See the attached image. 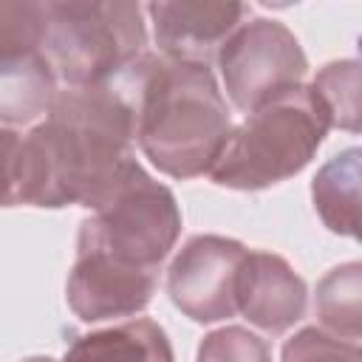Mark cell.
Here are the masks:
<instances>
[{
  "label": "cell",
  "instance_id": "obj_1",
  "mask_svg": "<svg viewBox=\"0 0 362 362\" xmlns=\"http://www.w3.org/2000/svg\"><path fill=\"white\" fill-rule=\"evenodd\" d=\"M133 102L119 90L65 88L28 133L3 127V204L96 209L133 161Z\"/></svg>",
  "mask_w": 362,
  "mask_h": 362
},
{
  "label": "cell",
  "instance_id": "obj_2",
  "mask_svg": "<svg viewBox=\"0 0 362 362\" xmlns=\"http://www.w3.org/2000/svg\"><path fill=\"white\" fill-rule=\"evenodd\" d=\"M136 144L170 178L209 175L232 136L226 99L206 62L144 54L136 65Z\"/></svg>",
  "mask_w": 362,
  "mask_h": 362
},
{
  "label": "cell",
  "instance_id": "obj_3",
  "mask_svg": "<svg viewBox=\"0 0 362 362\" xmlns=\"http://www.w3.org/2000/svg\"><path fill=\"white\" fill-rule=\"evenodd\" d=\"M328 130L331 116L314 85L286 88L246 113L209 170V178L218 187L243 192L274 187L305 170Z\"/></svg>",
  "mask_w": 362,
  "mask_h": 362
},
{
  "label": "cell",
  "instance_id": "obj_4",
  "mask_svg": "<svg viewBox=\"0 0 362 362\" xmlns=\"http://www.w3.org/2000/svg\"><path fill=\"white\" fill-rule=\"evenodd\" d=\"M42 54L68 88L107 85L144 57L147 25L139 3L45 0Z\"/></svg>",
  "mask_w": 362,
  "mask_h": 362
},
{
  "label": "cell",
  "instance_id": "obj_5",
  "mask_svg": "<svg viewBox=\"0 0 362 362\" xmlns=\"http://www.w3.org/2000/svg\"><path fill=\"white\" fill-rule=\"evenodd\" d=\"M181 235V209L170 187L158 184L136 158L105 201L79 223L76 249L158 272Z\"/></svg>",
  "mask_w": 362,
  "mask_h": 362
},
{
  "label": "cell",
  "instance_id": "obj_6",
  "mask_svg": "<svg viewBox=\"0 0 362 362\" xmlns=\"http://www.w3.org/2000/svg\"><path fill=\"white\" fill-rule=\"evenodd\" d=\"M223 90L232 105L252 113L274 93L303 85L308 59L297 37L277 20H246L218 51Z\"/></svg>",
  "mask_w": 362,
  "mask_h": 362
},
{
  "label": "cell",
  "instance_id": "obj_7",
  "mask_svg": "<svg viewBox=\"0 0 362 362\" xmlns=\"http://www.w3.org/2000/svg\"><path fill=\"white\" fill-rule=\"evenodd\" d=\"M249 257L240 240L192 235L167 269V294L192 322H218L238 314V280Z\"/></svg>",
  "mask_w": 362,
  "mask_h": 362
},
{
  "label": "cell",
  "instance_id": "obj_8",
  "mask_svg": "<svg viewBox=\"0 0 362 362\" xmlns=\"http://www.w3.org/2000/svg\"><path fill=\"white\" fill-rule=\"evenodd\" d=\"M158 272L110 260L99 252L76 249L68 272L65 300L82 322H105L144 311L156 294Z\"/></svg>",
  "mask_w": 362,
  "mask_h": 362
},
{
  "label": "cell",
  "instance_id": "obj_9",
  "mask_svg": "<svg viewBox=\"0 0 362 362\" xmlns=\"http://www.w3.org/2000/svg\"><path fill=\"white\" fill-rule=\"evenodd\" d=\"M153 23L158 54L206 62L243 25L249 6L221 0H158L144 8Z\"/></svg>",
  "mask_w": 362,
  "mask_h": 362
},
{
  "label": "cell",
  "instance_id": "obj_10",
  "mask_svg": "<svg viewBox=\"0 0 362 362\" xmlns=\"http://www.w3.org/2000/svg\"><path fill=\"white\" fill-rule=\"evenodd\" d=\"M308 286L305 280L272 252H249L238 280V314L249 325L280 337L305 317Z\"/></svg>",
  "mask_w": 362,
  "mask_h": 362
},
{
  "label": "cell",
  "instance_id": "obj_11",
  "mask_svg": "<svg viewBox=\"0 0 362 362\" xmlns=\"http://www.w3.org/2000/svg\"><path fill=\"white\" fill-rule=\"evenodd\" d=\"M311 204L328 232L362 243V147H348L317 170Z\"/></svg>",
  "mask_w": 362,
  "mask_h": 362
},
{
  "label": "cell",
  "instance_id": "obj_12",
  "mask_svg": "<svg viewBox=\"0 0 362 362\" xmlns=\"http://www.w3.org/2000/svg\"><path fill=\"white\" fill-rule=\"evenodd\" d=\"M62 362H175V354L156 320L136 317L76 337L65 348Z\"/></svg>",
  "mask_w": 362,
  "mask_h": 362
},
{
  "label": "cell",
  "instance_id": "obj_13",
  "mask_svg": "<svg viewBox=\"0 0 362 362\" xmlns=\"http://www.w3.org/2000/svg\"><path fill=\"white\" fill-rule=\"evenodd\" d=\"M57 74L42 51L0 59V119L3 127H25L48 116L57 99Z\"/></svg>",
  "mask_w": 362,
  "mask_h": 362
},
{
  "label": "cell",
  "instance_id": "obj_14",
  "mask_svg": "<svg viewBox=\"0 0 362 362\" xmlns=\"http://www.w3.org/2000/svg\"><path fill=\"white\" fill-rule=\"evenodd\" d=\"M314 314L322 331L339 339H362V260L339 263L320 277Z\"/></svg>",
  "mask_w": 362,
  "mask_h": 362
},
{
  "label": "cell",
  "instance_id": "obj_15",
  "mask_svg": "<svg viewBox=\"0 0 362 362\" xmlns=\"http://www.w3.org/2000/svg\"><path fill=\"white\" fill-rule=\"evenodd\" d=\"M311 85L328 107L331 127L362 133V59H334L317 71Z\"/></svg>",
  "mask_w": 362,
  "mask_h": 362
},
{
  "label": "cell",
  "instance_id": "obj_16",
  "mask_svg": "<svg viewBox=\"0 0 362 362\" xmlns=\"http://www.w3.org/2000/svg\"><path fill=\"white\" fill-rule=\"evenodd\" d=\"M45 11L42 3L8 0L0 3V59L42 51Z\"/></svg>",
  "mask_w": 362,
  "mask_h": 362
},
{
  "label": "cell",
  "instance_id": "obj_17",
  "mask_svg": "<svg viewBox=\"0 0 362 362\" xmlns=\"http://www.w3.org/2000/svg\"><path fill=\"white\" fill-rule=\"evenodd\" d=\"M195 362H272V348L249 328L226 325L201 339Z\"/></svg>",
  "mask_w": 362,
  "mask_h": 362
},
{
  "label": "cell",
  "instance_id": "obj_18",
  "mask_svg": "<svg viewBox=\"0 0 362 362\" xmlns=\"http://www.w3.org/2000/svg\"><path fill=\"white\" fill-rule=\"evenodd\" d=\"M280 362H362V345L308 325L286 339Z\"/></svg>",
  "mask_w": 362,
  "mask_h": 362
},
{
  "label": "cell",
  "instance_id": "obj_19",
  "mask_svg": "<svg viewBox=\"0 0 362 362\" xmlns=\"http://www.w3.org/2000/svg\"><path fill=\"white\" fill-rule=\"evenodd\" d=\"M23 362H57V359H51V356H28Z\"/></svg>",
  "mask_w": 362,
  "mask_h": 362
}]
</instances>
